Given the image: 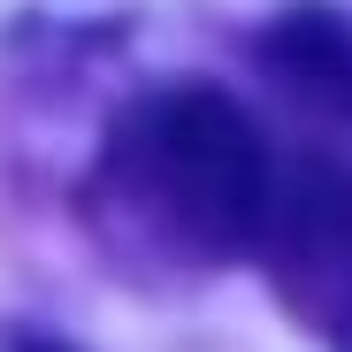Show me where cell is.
Wrapping results in <instances>:
<instances>
[{
    "label": "cell",
    "instance_id": "obj_1",
    "mask_svg": "<svg viewBox=\"0 0 352 352\" xmlns=\"http://www.w3.org/2000/svg\"><path fill=\"white\" fill-rule=\"evenodd\" d=\"M268 192H276L268 146L245 123V107L214 85H161L131 100L92 176L100 207H115L123 222L153 230L161 245L192 261L253 253Z\"/></svg>",
    "mask_w": 352,
    "mask_h": 352
},
{
    "label": "cell",
    "instance_id": "obj_2",
    "mask_svg": "<svg viewBox=\"0 0 352 352\" xmlns=\"http://www.w3.org/2000/svg\"><path fill=\"white\" fill-rule=\"evenodd\" d=\"M253 253L299 322L352 337V168H299L291 184H276Z\"/></svg>",
    "mask_w": 352,
    "mask_h": 352
},
{
    "label": "cell",
    "instance_id": "obj_3",
    "mask_svg": "<svg viewBox=\"0 0 352 352\" xmlns=\"http://www.w3.org/2000/svg\"><path fill=\"white\" fill-rule=\"evenodd\" d=\"M261 62L283 77V92H299L329 115H352V16L337 8H291L268 23Z\"/></svg>",
    "mask_w": 352,
    "mask_h": 352
},
{
    "label": "cell",
    "instance_id": "obj_4",
    "mask_svg": "<svg viewBox=\"0 0 352 352\" xmlns=\"http://www.w3.org/2000/svg\"><path fill=\"white\" fill-rule=\"evenodd\" d=\"M8 352H62V344H46V337H16Z\"/></svg>",
    "mask_w": 352,
    "mask_h": 352
}]
</instances>
